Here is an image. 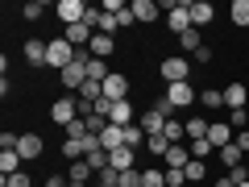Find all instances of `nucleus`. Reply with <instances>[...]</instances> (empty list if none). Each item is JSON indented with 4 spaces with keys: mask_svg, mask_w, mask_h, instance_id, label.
Wrapping results in <instances>:
<instances>
[{
    "mask_svg": "<svg viewBox=\"0 0 249 187\" xmlns=\"http://www.w3.org/2000/svg\"><path fill=\"white\" fill-rule=\"evenodd\" d=\"M75 62V46L67 42V37H54V42H46V67H54V71H67Z\"/></svg>",
    "mask_w": 249,
    "mask_h": 187,
    "instance_id": "f257e3e1",
    "label": "nucleus"
},
{
    "mask_svg": "<svg viewBox=\"0 0 249 187\" xmlns=\"http://www.w3.org/2000/svg\"><path fill=\"white\" fill-rule=\"evenodd\" d=\"M62 133H67V142H79V137H88V125H83V116H79V121H71Z\"/></svg>",
    "mask_w": 249,
    "mask_h": 187,
    "instance_id": "f704fd0d",
    "label": "nucleus"
},
{
    "mask_svg": "<svg viewBox=\"0 0 249 187\" xmlns=\"http://www.w3.org/2000/svg\"><path fill=\"white\" fill-rule=\"evenodd\" d=\"M104 100H129V79H124V75H108L104 79Z\"/></svg>",
    "mask_w": 249,
    "mask_h": 187,
    "instance_id": "9b49d317",
    "label": "nucleus"
},
{
    "mask_svg": "<svg viewBox=\"0 0 249 187\" xmlns=\"http://www.w3.org/2000/svg\"><path fill=\"white\" fill-rule=\"evenodd\" d=\"M129 9H133V17L142 21V25H150V21H158L162 13H166V9H162V4H158V0H133Z\"/></svg>",
    "mask_w": 249,
    "mask_h": 187,
    "instance_id": "0eeeda50",
    "label": "nucleus"
},
{
    "mask_svg": "<svg viewBox=\"0 0 249 187\" xmlns=\"http://www.w3.org/2000/svg\"><path fill=\"white\" fill-rule=\"evenodd\" d=\"M187 183V170H166V187H183Z\"/></svg>",
    "mask_w": 249,
    "mask_h": 187,
    "instance_id": "a19ab883",
    "label": "nucleus"
},
{
    "mask_svg": "<svg viewBox=\"0 0 249 187\" xmlns=\"http://www.w3.org/2000/svg\"><path fill=\"white\" fill-rule=\"evenodd\" d=\"M88 167L96 170V175H100V170H108V150H104V146H96V150L88 154Z\"/></svg>",
    "mask_w": 249,
    "mask_h": 187,
    "instance_id": "cd10ccee",
    "label": "nucleus"
},
{
    "mask_svg": "<svg viewBox=\"0 0 249 187\" xmlns=\"http://www.w3.org/2000/svg\"><path fill=\"white\" fill-rule=\"evenodd\" d=\"M100 146H104L108 154H112V150H121V146H124V129L108 121V125H104V133H100Z\"/></svg>",
    "mask_w": 249,
    "mask_h": 187,
    "instance_id": "2eb2a0df",
    "label": "nucleus"
},
{
    "mask_svg": "<svg viewBox=\"0 0 249 187\" xmlns=\"http://www.w3.org/2000/svg\"><path fill=\"white\" fill-rule=\"evenodd\" d=\"M191 58H196V62H212V50H208V46H199V50L191 54Z\"/></svg>",
    "mask_w": 249,
    "mask_h": 187,
    "instance_id": "c03bdc74",
    "label": "nucleus"
},
{
    "mask_svg": "<svg viewBox=\"0 0 249 187\" xmlns=\"http://www.w3.org/2000/svg\"><path fill=\"white\" fill-rule=\"evenodd\" d=\"M54 13L62 17V25H79V21L88 17V4H83V0H58Z\"/></svg>",
    "mask_w": 249,
    "mask_h": 187,
    "instance_id": "423d86ee",
    "label": "nucleus"
},
{
    "mask_svg": "<svg viewBox=\"0 0 249 187\" xmlns=\"http://www.w3.org/2000/svg\"><path fill=\"white\" fill-rule=\"evenodd\" d=\"M91 179H96V170L88 167V158H79V162H71V170H67V183H71V187H88Z\"/></svg>",
    "mask_w": 249,
    "mask_h": 187,
    "instance_id": "9d476101",
    "label": "nucleus"
},
{
    "mask_svg": "<svg viewBox=\"0 0 249 187\" xmlns=\"http://www.w3.org/2000/svg\"><path fill=\"white\" fill-rule=\"evenodd\" d=\"M178 42H183V50H191V54H196L199 46H204V37H199V29H187V34L178 37Z\"/></svg>",
    "mask_w": 249,
    "mask_h": 187,
    "instance_id": "c9c22d12",
    "label": "nucleus"
},
{
    "mask_svg": "<svg viewBox=\"0 0 249 187\" xmlns=\"http://www.w3.org/2000/svg\"><path fill=\"white\" fill-rule=\"evenodd\" d=\"M212 187H237V183H232V175H224V179H216Z\"/></svg>",
    "mask_w": 249,
    "mask_h": 187,
    "instance_id": "49530a36",
    "label": "nucleus"
},
{
    "mask_svg": "<svg viewBox=\"0 0 249 187\" xmlns=\"http://www.w3.org/2000/svg\"><path fill=\"white\" fill-rule=\"evenodd\" d=\"M21 17H25V21H42L46 17V4H42V0H29L25 9H21Z\"/></svg>",
    "mask_w": 249,
    "mask_h": 187,
    "instance_id": "7c9ffc66",
    "label": "nucleus"
},
{
    "mask_svg": "<svg viewBox=\"0 0 249 187\" xmlns=\"http://www.w3.org/2000/svg\"><path fill=\"white\" fill-rule=\"evenodd\" d=\"M183 125H187V142H199V137H208V125H212V121L191 116V121H183Z\"/></svg>",
    "mask_w": 249,
    "mask_h": 187,
    "instance_id": "5701e85b",
    "label": "nucleus"
},
{
    "mask_svg": "<svg viewBox=\"0 0 249 187\" xmlns=\"http://www.w3.org/2000/svg\"><path fill=\"white\" fill-rule=\"evenodd\" d=\"M34 179L25 175V170H17V175H4V187H29Z\"/></svg>",
    "mask_w": 249,
    "mask_h": 187,
    "instance_id": "58836bf2",
    "label": "nucleus"
},
{
    "mask_svg": "<svg viewBox=\"0 0 249 187\" xmlns=\"http://www.w3.org/2000/svg\"><path fill=\"white\" fill-rule=\"evenodd\" d=\"M166 25H170V34H178V37H183L187 29H196V25H191V0H175V4H166Z\"/></svg>",
    "mask_w": 249,
    "mask_h": 187,
    "instance_id": "f03ea898",
    "label": "nucleus"
},
{
    "mask_svg": "<svg viewBox=\"0 0 249 187\" xmlns=\"http://www.w3.org/2000/svg\"><path fill=\"white\" fill-rule=\"evenodd\" d=\"M162 79H166V83H187V79H191V58H183V54L162 58Z\"/></svg>",
    "mask_w": 249,
    "mask_h": 187,
    "instance_id": "7ed1b4c3",
    "label": "nucleus"
},
{
    "mask_svg": "<svg viewBox=\"0 0 249 187\" xmlns=\"http://www.w3.org/2000/svg\"><path fill=\"white\" fill-rule=\"evenodd\" d=\"M229 17H232V25H249V0H232V9H229Z\"/></svg>",
    "mask_w": 249,
    "mask_h": 187,
    "instance_id": "393cba45",
    "label": "nucleus"
},
{
    "mask_svg": "<svg viewBox=\"0 0 249 187\" xmlns=\"http://www.w3.org/2000/svg\"><path fill=\"white\" fill-rule=\"evenodd\" d=\"M204 175H208V162L204 158H191V162H187V183H199Z\"/></svg>",
    "mask_w": 249,
    "mask_h": 187,
    "instance_id": "c85d7f7f",
    "label": "nucleus"
},
{
    "mask_svg": "<svg viewBox=\"0 0 249 187\" xmlns=\"http://www.w3.org/2000/svg\"><path fill=\"white\" fill-rule=\"evenodd\" d=\"M232 146H241V154H245V150H249V129H241V133L232 137Z\"/></svg>",
    "mask_w": 249,
    "mask_h": 187,
    "instance_id": "37998d69",
    "label": "nucleus"
},
{
    "mask_svg": "<svg viewBox=\"0 0 249 187\" xmlns=\"http://www.w3.org/2000/svg\"><path fill=\"white\" fill-rule=\"evenodd\" d=\"M145 150L150 154H158V158H166V150H170V142L162 133H154V137H145Z\"/></svg>",
    "mask_w": 249,
    "mask_h": 187,
    "instance_id": "c756f323",
    "label": "nucleus"
},
{
    "mask_svg": "<svg viewBox=\"0 0 249 187\" xmlns=\"http://www.w3.org/2000/svg\"><path fill=\"white\" fill-rule=\"evenodd\" d=\"M133 158H137V150L121 146V150H112V154H108V167H112V170H133Z\"/></svg>",
    "mask_w": 249,
    "mask_h": 187,
    "instance_id": "dca6fc26",
    "label": "nucleus"
},
{
    "mask_svg": "<svg viewBox=\"0 0 249 187\" xmlns=\"http://www.w3.org/2000/svg\"><path fill=\"white\" fill-rule=\"evenodd\" d=\"M108 121L121 125V129H124V125H133V104H129V100H116L112 112H108Z\"/></svg>",
    "mask_w": 249,
    "mask_h": 187,
    "instance_id": "a211bd4d",
    "label": "nucleus"
},
{
    "mask_svg": "<svg viewBox=\"0 0 249 187\" xmlns=\"http://www.w3.org/2000/svg\"><path fill=\"white\" fill-rule=\"evenodd\" d=\"M121 187H142V170H121Z\"/></svg>",
    "mask_w": 249,
    "mask_h": 187,
    "instance_id": "4c0bfd02",
    "label": "nucleus"
},
{
    "mask_svg": "<svg viewBox=\"0 0 249 187\" xmlns=\"http://www.w3.org/2000/svg\"><path fill=\"white\" fill-rule=\"evenodd\" d=\"M46 187H71V183H67V175H50V179H46Z\"/></svg>",
    "mask_w": 249,
    "mask_h": 187,
    "instance_id": "a18cd8bd",
    "label": "nucleus"
},
{
    "mask_svg": "<svg viewBox=\"0 0 249 187\" xmlns=\"http://www.w3.org/2000/svg\"><path fill=\"white\" fill-rule=\"evenodd\" d=\"M191 146V158H208V150H212V146H208V137H199V142H187Z\"/></svg>",
    "mask_w": 249,
    "mask_h": 187,
    "instance_id": "ea45409f",
    "label": "nucleus"
},
{
    "mask_svg": "<svg viewBox=\"0 0 249 187\" xmlns=\"http://www.w3.org/2000/svg\"><path fill=\"white\" fill-rule=\"evenodd\" d=\"M133 21H137V17H133V9H124V13H116V25H121V29H129V25H133Z\"/></svg>",
    "mask_w": 249,
    "mask_h": 187,
    "instance_id": "79ce46f5",
    "label": "nucleus"
},
{
    "mask_svg": "<svg viewBox=\"0 0 249 187\" xmlns=\"http://www.w3.org/2000/svg\"><path fill=\"white\" fill-rule=\"evenodd\" d=\"M96 187H121V170H112V167L100 170V175H96Z\"/></svg>",
    "mask_w": 249,
    "mask_h": 187,
    "instance_id": "473e14b6",
    "label": "nucleus"
},
{
    "mask_svg": "<svg viewBox=\"0 0 249 187\" xmlns=\"http://www.w3.org/2000/svg\"><path fill=\"white\" fill-rule=\"evenodd\" d=\"M137 125L145 129V137H154V133H162V129H166V116H162L158 108H145V112H142V121H137Z\"/></svg>",
    "mask_w": 249,
    "mask_h": 187,
    "instance_id": "4468645a",
    "label": "nucleus"
},
{
    "mask_svg": "<svg viewBox=\"0 0 249 187\" xmlns=\"http://www.w3.org/2000/svg\"><path fill=\"white\" fill-rule=\"evenodd\" d=\"M17 154H21L25 162L42 158V137H37V133H21V137H17Z\"/></svg>",
    "mask_w": 249,
    "mask_h": 187,
    "instance_id": "1a4fd4ad",
    "label": "nucleus"
},
{
    "mask_svg": "<svg viewBox=\"0 0 249 187\" xmlns=\"http://www.w3.org/2000/svg\"><path fill=\"white\" fill-rule=\"evenodd\" d=\"M21 162H25V158H21L17 150H0V175H17Z\"/></svg>",
    "mask_w": 249,
    "mask_h": 187,
    "instance_id": "412c9836",
    "label": "nucleus"
},
{
    "mask_svg": "<svg viewBox=\"0 0 249 187\" xmlns=\"http://www.w3.org/2000/svg\"><path fill=\"white\" fill-rule=\"evenodd\" d=\"M220 162H224V167H241V146H224V150H220Z\"/></svg>",
    "mask_w": 249,
    "mask_h": 187,
    "instance_id": "72a5a7b5",
    "label": "nucleus"
},
{
    "mask_svg": "<svg viewBox=\"0 0 249 187\" xmlns=\"http://www.w3.org/2000/svg\"><path fill=\"white\" fill-rule=\"evenodd\" d=\"M124 146H129V150H142V146H145V129H142V125H124Z\"/></svg>",
    "mask_w": 249,
    "mask_h": 187,
    "instance_id": "4be33fe9",
    "label": "nucleus"
},
{
    "mask_svg": "<svg viewBox=\"0 0 249 187\" xmlns=\"http://www.w3.org/2000/svg\"><path fill=\"white\" fill-rule=\"evenodd\" d=\"M142 187H166V170L145 167V170H142Z\"/></svg>",
    "mask_w": 249,
    "mask_h": 187,
    "instance_id": "bb28decb",
    "label": "nucleus"
},
{
    "mask_svg": "<svg viewBox=\"0 0 249 187\" xmlns=\"http://www.w3.org/2000/svg\"><path fill=\"white\" fill-rule=\"evenodd\" d=\"M212 17H216V9H212V0H191V25H196V29L212 25Z\"/></svg>",
    "mask_w": 249,
    "mask_h": 187,
    "instance_id": "f8f14e48",
    "label": "nucleus"
},
{
    "mask_svg": "<svg viewBox=\"0 0 249 187\" xmlns=\"http://www.w3.org/2000/svg\"><path fill=\"white\" fill-rule=\"evenodd\" d=\"M88 79H96V83L108 79V62L104 58H88Z\"/></svg>",
    "mask_w": 249,
    "mask_h": 187,
    "instance_id": "a878e982",
    "label": "nucleus"
},
{
    "mask_svg": "<svg viewBox=\"0 0 249 187\" xmlns=\"http://www.w3.org/2000/svg\"><path fill=\"white\" fill-rule=\"evenodd\" d=\"M50 121H54V125H62V129H67L71 121H79V100H75V96L54 100V104H50Z\"/></svg>",
    "mask_w": 249,
    "mask_h": 187,
    "instance_id": "20e7f679",
    "label": "nucleus"
},
{
    "mask_svg": "<svg viewBox=\"0 0 249 187\" xmlns=\"http://www.w3.org/2000/svg\"><path fill=\"white\" fill-rule=\"evenodd\" d=\"M187 162H191V146H170L166 150V170H187Z\"/></svg>",
    "mask_w": 249,
    "mask_h": 187,
    "instance_id": "ddd939ff",
    "label": "nucleus"
},
{
    "mask_svg": "<svg viewBox=\"0 0 249 187\" xmlns=\"http://www.w3.org/2000/svg\"><path fill=\"white\" fill-rule=\"evenodd\" d=\"M199 104L204 108H224V88H204L199 92Z\"/></svg>",
    "mask_w": 249,
    "mask_h": 187,
    "instance_id": "b1692460",
    "label": "nucleus"
},
{
    "mask_svg": "<svg viewBox=\"0 0 249 187\" xmlns=\"http://www.w3.org/2000/svg\"><path fill=\"white\" fill-rule=\"evenodd\" d=\"M166 100L175 108H191L199 100V92H196V83H191V79H187V83H166Z\"/></svg>",
    "mask_w": 249,
    "mask_h": 187,
    "instance_id": "39448f33",
    "label": "nucleus"
},
{
    "mask_svg": "<svg viewBox=\"0 0 249 187\" xmlns=\"http://www.w3.org/2000/svg\"><path fill=\"white\" fill-rule=\"evenodd\" d=\"M237 187H249V179H245V183H237Z\"/></svg>",
    "mask_w": 249,
    "mask_h": 187,
    "instance_id": "de8ad7c7",
    "label": "nucleus"
},
{
    "mask_svg": "<svg viewBox=\"0 0 249 187\" xmlns=\"http://www.w3.org/2000/svg\"><path fill=\"white\" fill-rule=\"evenodd\" d=\"M83 125H88V133H91V137H100V133H104V125H108V121H104L100 112H88V116H83Z\"/></svg>",
    "mask_w": 249,
    "mask_h": 187,
    "instance_id": "2f4dec72",
    "label": "nucleus"
},
{
    "mask_svg": "<svg viewBox=\"0 0 249 187\" xmlns=\"http://www.w3.org/2000/svg\"><path fill=\"white\" fill-rule=\"evenodd\" d=\"M245 100H249V92H245V83H229L224 88V108H245Z\"/></svg>",
    "mask_w": 249,
    "mask_h": 187,
    "instance_id": "f3484780",
    "label": "nucleus"
},
{
    "mask_svg": "<svg viewBox=\"0 0 249 187\" xmlns=\"http://www.w3.org/2000/svg\"><path fill=\"white\" fill-rule=\"evenodd\" d=\"M208 146H216V150L232 146V125L229 121H212V125H208Z\"/></svg>",
    "mask_w": 249,
    "mask_h": 187,
    "instance_id": "6e6552de",
    "label": "nucleus"
},
{
    "mask_svg": "<svg viewBox=\"0 0 249 187\" xmlns=\"http://www.w3.org/2000/svg\"><path fill=\"white\" fill-rule=\"evenodd\" d=\"M25 62H29V67H46V42L29 37V42H25Z\"/></svg>",
    "mask_w": 249,
    "mask_h": 187,
    "instance_id": "aec40b11",
    "label": "nucleus"
},
{
    "mask_svg": "<svg viewBox=\"0 0 249 187\" xmlns=\"http://www.w3.org/2000/svg\"><path fill=\"white\" fill-rule=\"evenodd\" d=\"M229 125H232V129L241 133V129L249 125V112H245V108H232V112H229Z\"/></svg>",
    "mask_w": 249,
    "mask_h": 187,
    "instance_id": "e433bc0d",
    "label": "nucleus"
},
{
    "mask_svg": "<svg viewBox=\"0 0 249 187\" xmlns=\"http://www.w3.org/2000/svg\"><path fill=\"white\" fill-rule=\"evenodd\" d=\"M88 50H91V58H104V62H108V54L116 50V42H112L108 34H96V37H91V46H88Z\"/></svg>",
    "mask_w": 249,
    "mask_h": 187,
    "instance_id": "6ab92c4d",
    "label": "nucleus"
}]
</instances>
